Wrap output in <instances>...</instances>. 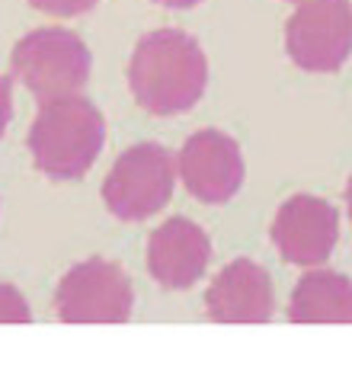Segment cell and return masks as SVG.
Segmentation results:
<instances>
[{"instance_id":"1","label":"cell","mask_w":352,"mask_h":365,"mask_svg":"<svg viewBox=\"0 0 352 365\" xmlns=\"http://www.w3.org/2000/svg\"><path fill=\"white\" fill-rule=\"evenodd\" d=\"M208 61L202 45L182 29L147 32L128 61V87L141 109L176 115L202 100Z\"/></svg>"},{"instance_id":"2","label":"cell","mask_w":352,"mask_h":365,"mask_svg":"<svg viewBox=\"0 0 352 365\" xmlns=\"http://www.w3.org/2000/svg\"><path fill=\"white\" fill-rule=\"evenodd\" d=\"M106 145V119L90 100L71 93L42 103L29 132V151L48 180H81Z\"/></svg>"},{"instance_id":"3","label":"cell","mask_w":352,"mask_h":365,"mask_svg":"<svg viewBox=\"0 0 352 365\" xmlns=\"http://www.w3.org/2000/svg\"><path fill=\"white\" fill-rule=\"evenodd\" d=\"M13 77L38 103L81 93L90 81V51L71 29L45 26L23 36L10 58Z\"/></svg>"},{"instance_id":"4","label":"cell","mask_w":352,"mask_h":365,"mask_svg":"<svg viewBox=\"0 0 352 365\" xmlns=\"http://www.w3.org/2000/svg\"><path fill=\"white\" fill-rule=\"evenodd\" d=\"M176 164L160 145H135L125 151L103 182V202L122 221H145L170 202Z\"/></svg>"},{"instance_id":"5","label":"cell","mask_w":352,"mask_h":365,"mask_svg":"<svg viewBox=\"0 0 352 365\" xmlns=\"http://www.w3.org/2000/svg\"><path fill=\"white\" fill-rule=\"evenodd\" d=\"M285 51L311 74L336 71L352 55L349 0H301L285 29Z\"/></svg>"},{"instance_id":"6","label":"cell","mask_w":352,"mask_h":365,"mask_svg":"<svg viewBox=\"0 0 352 365\" xmlns=\"http://www.w3.org/2000/svg\"><path fill=\"white\" fill-rule=\"evenodd\" d=\"M135 292L128 276L109 259H87L61 279L55 295L64 324H125L132 317Z\"/></svg>"},{"instance_id":"7","label":"cell","mask_w":352,"mask_h":365,"mask_svg":"<svg viewBox=\"0 0 352 365\" xmlns=\"http://www.w3.org/2000/svg\"><path fill=\"white\" fill-rule=\"evenodd\" d=\"M182 186L205 205H224L244 186V158L231 135L205 128L182 145L176 158Z\"/></svg>"},{"instance_id":"8","label":"cell","mask_w":352,"mask_h":365,"mask_svg":"<svg viewBox=\"0 0 352 365\" xmlns=\"http://www.w3.org/2000/svg\"><path fill=\"white\" fill-rule=\"evenodd\" d=\"M340 240V212L327 199L295 195L279 208L272 221V244L285 263L321 266Z\"/></svg>"},{"instance_id":"9","label":"cell","mask_w":352,"mask_h":365,"mask_svg":"<svg viewBox=\"0 0 352 365\" xmlns=\"http://www.w3.org/2000/svg\"><path fill=\"white\" fill-rule=\"evenodd\" d=\"M272 308V282L253 259L227 263L205 292V311L214 324H266Z\"/></svg>"},{"instance_id":"10","label":"cell","mask_w":352,"mask_h":365,"mask_svg":"<svg viewBox=\"0 0 352 365\" xmlns=\"http://www.w3.org/2000/svg\"><path fill=\"white\" fill-rule=\"evenodd\" d=\"M212 263V240L195 221L170 218L147 240V269L167 289H189Z\"/></svg>"},{"instance_id":"11","label":"cell","mask_w":352,"mask_h":365,"mask_svg":"<svg viewBox=\"0 0 352 365\" xmlns=\"http://www.w3.org/2000/svg\"><path fill=\"white\" fill-rule=\"evenodd\" d=\"M291 324H352V282L340 272H308L291 292Z\"/></svg>"},{"instance_id":"12","label":"cell","mask_w":352,"mask_h":365,"mask_svg":"<svg viewBox=\"0 0 352 365\" xmlns=\"http://www.w3.org/2000/svg\"><path fill=\"white\" fill-rule=\"evenodd\" d=\"M29 321H32V311L26 304V298L13 285L0 282V324H29Z\"/></svg>"},{"instance_id":"13","label":"cell","mask_w":352,"mask_h":365,"mask_svg":"<svg viewBox=\"0 0 352 365\" xmlns=\"http://www.w3.org/2000/svg\"><path fill=\"white\" fill-rule=\"evenodd\" d=\"M29 4L51 16H81V13L93 10L100 0H29Z\"/></svg>"},{"instance_id":"14","label":"cell","mask_w":352,"mask_h":365,"mask_svg":"<svg viewBox=\"0 0 352 365\" xmlns=\"http://www.w3.org/2000/svg\"><path fill=\"white\" fill-rule=\"evenodd\" d=\"M10 119H13V83L10 77H0V138H4Z\"/></svg>"},{"instance_id":"15","label":"cell","mask_w":352,"mask_h":365,"mask_svg":"<svg viewBox=\"0 0 352 365\" xmlns=\"http://www.w3.org/2000/svg\"><path fill=\"white\" fill-rule=\"evenodd\" d=\"M157 4H164V6H173V10H189V6L202 4V0H157Z\"/></svg>"},{"instance_id":"16","label":"cell","mask_w":352,"mask_h":365,"mask_svg":"<svg viewBox=\"0 0 352 365\" xmlns=\"http://www.w3.org/2000/svg\"><path fill=\"white\" fill-rule=\"evenodd\" d=\"M346 205H349V218H352V180H349V189H346Z\"/></svg>"},{"instance_id":"17","label":"cell","mask_w":352,"mask_h":365,"mask_svg":"<svg viewBox=\"0 0 352 365\" xmlns=\"http://www.w3.org/2000/svg\"><path fill=\"white\" fill-rule=\"evenodd\" d=\"M295 4H301V0H295Z\"/></svg>"}]
</instances>
